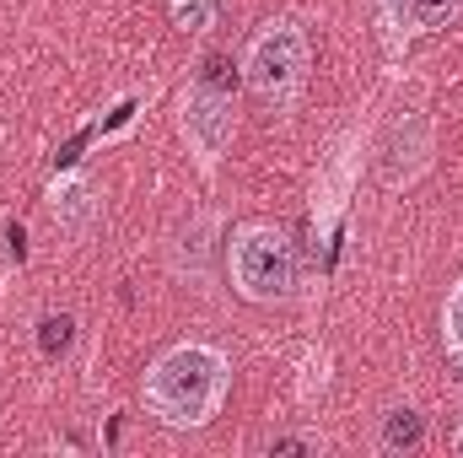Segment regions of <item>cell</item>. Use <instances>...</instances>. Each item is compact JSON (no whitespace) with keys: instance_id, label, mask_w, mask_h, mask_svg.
Returning <instances> with one entry per match:
<instances>
[{"instance_id":"cell-4","label":"cell","mask_w":463,"mask_h":458,"mask_svg":"<svg viewBox=\"0 0 463 458\" xmlns=\"http://www.w3.org/2000/svg\"><path fill=\"white\" fill-rule=\"evenodd\" d=\"M216 71H222V65L211 60V71H205V76L184 92V103H178V135H184L189 157L200 162V173H216L222 157L232 151V140H237V103H232V87Z\"/></svg>"},{"instance_id":"cell-1","label":"cell","mask_w":463,"mask_h":458,"mask_svg":"<svg viewBox=\"0 0 463 458\" xmlns=\"http://www.w3.org/2000/svg\"><path fill=\"white\" fill-rule=\"evenodd\" d=\"M232 388V361L222 345L211 340H178L167 345L146 377H140V405L173 432H200L222 415Z\"/></svg>"},{"instance_id":"cell-5","label":"cell","mask_w":463,"mask_h":458,"mask_svg":"<svg viewBox=\"0 0 463 458\" xmlns=\"http://www.w3.org/2000/svg\"><path fill=\"white\" fill-rule=\"evenodd\" d=\"M372 11H377V27H383L388 54L399 60L415 38H426V33H437V27H448V22H458L463 0H372Z\"/></svg>"},{"instance_id":"cell-3","label":"cell","mask_w":463,"mask_h":458,"mask_svg":"<svg viewBox=\"0 0 463 458\" xmlns=\"http://www.w3.org/2000/svg\"><path fill=\"white\" fill-rule=\"evenodd\" d=\"M307 71H313V49L297 22H264L242 49V81L253 103L269 114L297 109V98L307 92Z\"/></svg>"},{"instance_id":"cell-2","label":"cell","mask_w":463,"mask_h":458,"mask_svg":"<svg viewBox=\"0 0 463 458\" xmlns=\"http://www.w3.org/2000/svg\"><path fill=\"white\" fill-rule=\"evenodd\" d=\"M227 270H232V291L242 302L275 308L297 297L302 281V253L275 222H242L227 243Z\"/></svg>"},{"instance_id":"cell-13","label":"cell","mask_w":463,"mask_h":458,"mask_svg":"<svg viewBox=\"0 0 463 458\" xmlns=\"http://www.w3.org/2000/svg\"><path fill=\"white\" fill-rule=\"evenodd\" d=\"M453 453L463 458V426H458V432H453Z\"/></svg>"},{"instance_id":"cell-11","label":"cell","mask_w":463,"mask_h":458,"mask_svg":"<svg viewBox=\"0 0 463 458\" xmlns=\"http://www.w3.org/2000/svg\"><path fill=\"white\" fill-rule=\"evenodd\" d=\"M173 22L184 33H205L222 22V0H173Z\"/></svg>"},{"instance_id":"cell-7","label":"cell","mask_w":463,"mask_h":458,"mask_svg":"<svg viewBox=\"0 0 463 458\" xmlns=\"http://www.w3.org/2000/svg\"><path fill=\"white\" fill-rule=\"evenodd\" d=\"M49 216H54V227H65V232H87V222L98 216V205H92V184H87L81 173L60 178V184L49 189Z\"/></svg>"},{"instance_id":"cell-6","label":"cell","mask_w":463,"mask_h":458,"mask_svg":"<svg viewBox=\"0 0 463 458\" xmlns=\"http://www.w3.org/2000/svg\"><path fill=\"white\" fill-rule=\"evenodd\" d=\"M426 162H431V124L420 114L399 119V124L388 129V140L377 146V167H383V184H388V189L415 184V178L426 173Z\"/></svg>"},{"instance_id":"cell-9","label":"cell","mask_w":463,"mask_h":458,"mask_svg":"<svg viewBox=\"0 0 463 458\" xmlns=\"http://www.w3.org/2000/svg\"><path fill=\"white\" fill-rule=\"evenodd\" d=\"M71 345H76V319H71V313H43V319H38V350H43L49 361H60Z\"/></svg>"},{"instance_id":"cell-8","label":"cell","mask_w":463,"mask_h":458,"mask_svg":"<svg viewBox=\"0 0 463 458\" xmlns=\"http://www.w3.org/2000/svg\"><path fill=\"white\" fill-rule=\"evenodd\" d=\"M377 443H383V453H415V448L426 443V415H420L415 405H393V410H383Z\"/></svg>"},{"instance_id":"cell-10","label":"cell","mask_w":463,"mask_h":458,"mask_svg":"<svg viewBox=\"0 0 463 458\" xmlns=\"http://www.w3.org/2000/svg\"><path fill=\"white\" fill-rule=\"evenodd\" d=\"M442 350H448L453 367H463V281L448 291V302H442Z\"/></svg>"},{"instance_id":"cell-12","label":"cell","mask_w":463,"mask_h":458,"mask_svg":"<svg viewBox=\"0 0 463 458\" xmlns=\"http://www.w3.org/2000/svg\"><path fill=\"white\" fill-rule=\"evenodd\" d=\"M269 453H318V443H307V437H275Z\"/></svg>"}]
</instances>
